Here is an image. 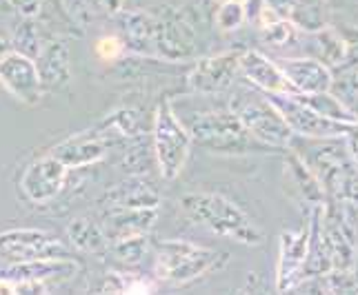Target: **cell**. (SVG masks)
Segmentation results:
<instances>
[{
  "label": "cell",
  "mask_w": 358,
  "mask_h": 295,
  "mask_svg": "<svg viewBox=\"0 0 358 295\" xmlns=\"http://www.w3.org/2000/svg\"><path fill=\"white\" fill-rule=\"evenodd\" d=\"M289 149L299 153L323 184L327 198L358 206V165L348 138H299Z\"/></svg>",
  "instance_id": "2"
},
{
  "label": "cell",
  "mask_w": 358,
  "mask_h": 295,
  "mask_svg": "<svg viewBox=\"0 0 358 295\" xmlns=\"http://www.w3.org/2000/svg\"><path fill=\"white\" fill-rule=\"evenodd\" d=\"M107 251H112V255L120 264L138 266L143 262V257L147 255V251H150V238H147V233H143V236H129V238L112 240Z\"/></svg>",
  "instance_id": "27"
},
{
  "label": "cell",
  "mask_w": 358,
  "mask_h": 295,
  "mask_svg": "<svg viewBox=\"0 0 358 295\" xmlns=\"http://www.w3.org/2000/svg\"><path fill=\"white\" fill-rule=\"evenodd\" d=\"M38 257H71L56 236L41 229H9L0 233V264L27 262Z\"/></svg>",
  "instance_id": "9"
},
{
  "label": "cell",
  "mask_w": 358,
  "mask_h": 295,
  "mask_svg": "<svg viewBox=\"0 0 358 295\" xmlns=\"http://www.w3.org/2000/svg\"><path fill=\"white\" fill-rule=\"evenodd\" d=\"M120 140L122 138H118L116 133H112L101 125V129H96V131H83L63 140L54 146L52 153L60 162H65L69 169H83V167L98 162V160H103L107 151Z\"/></svg>",
  "instance_id": "14"
},
{
  "label": "cell",
  "mask_w": 358,
  "mask_h": 295,
  "mask_svg": "<svg viewBox=\"0 0 358 295\" xmlns=\"http://www.w3.org/2000/svg\"><path fill=\"white\" fill-rule=\"evenodd\" d=\"M67 233H69L71 247H76L78 251L101 253V251L109 249V238H107L103 225L96 222V220H92V218H87V215L71 220Z\"/></svg>",
  "instance_id": "24"
},
{
  "label": "cell",
  "mask_w": 358,
  "mask_h": 295,
  "mask_svg": "<svg viewBox=\"0 0 358 295\" xmlns=\"http://www.w3.org/2000/svg\"><path fill=\"white\" fill-rule=\"evenodd\" d=\"M267 96L276 105L280 116L285 118L292 133L299 138H348V133L354 127L316 114L296 93H267Z\"/></svg>",
  "instance_id": "7"
},
{
  "label": "cell",
  "mask_w": 358,
  "mask_h": 295,
  "mask_svg": "<svg viewBox=\"0 0 358 295\" xmlns=\"http://www.w3.org/2000/svg\"><path fill=\"white\" fill-rule=\"evenodd\" d=\"M296 93H316L334 87V73L318 58H276Z\"/></svg>",
  "instance_id": "19"
},
{
  "label": "cell",
  "mask_w": 358,
  "mask_h": 295,
  "mask_svg": "<svg viewBox=\"0 0 358 295\" xmlns=\"http://www.w3.org/2000/svg\"><path fill=\"white\" fill-rule=\"evenodd\" d=\"M227 100L231 112L243 122V127L261 144L269 149H287L292 144L294 133L267 93L258 91L250 82L234 84Z\"/></svg>",
  "instance_id": "4"
},
{
  "label": "cell",
  "mask_w": 358,
  "mask_h": 295,
  "mask_svg": "<svg viewBox=\"0 0 358 295\" xmlns=\"http://www.w3.org/2000/svg\"><path fill=\"white\" fill-rule=\"evenodd\" d=\"M80 264L73 257H38V260L27 262H7L0 264V278L3 280H27V282H67L73 275H78Z\"/></svg>",
  "instance_id": "16"
},
{
  "label": "cell",
  "mask_w": 358,
  "mask_h": 295,
  "mask_svg": "<svg viewBox=\"0 0 358 295\" xmlns=\"http://www.w3.org/2000/svg\"><path fill=\"white\" fill-rule=\"evenodd\" d=\"M296 3H299V0H265L263 11L256 22L258 29H263L267 24L278 22V20H289L296 9Z\"/></svg>",
  "instance_id": "29"
},
{
  "label": "cell",
  "mask_w": 358,
  "mask_h": 295,
  "mask_svg": "<svg viewBox=\"0 0 358 295\" xmlns=\"http://www.w3.org/2000/svg\"><path fill=\"white\" fill-rule=\"evenodd\" d=\"M227 264V253L207 249L189 240H165L156 247V275L169 285H189Z\"/></svg>",
  "instance_id": "5"
},
{
  "label": "cell",
  "mask_w": 358,
  "mask_h": 295,
  "mask_svg": "<svg viewBox=\"0 0 358 295\" xmlns=\"http://www.w3.org/2000/svg\"><path fill=\"white\" fill-rule=\"evenodd\" d=\"M310 36H312V49L316 54L314 58L325 63L329 69H341L350 60V43L336 29L325 27Z\"/></svg>",
  "instance_id": "23"
},
{
  "label": "cell",
  "mask_w": 358,
  "mask_h": 295,
  "mask_svg": "<svg viewBox=\"0 0 358 295\" xmlns=\"http://www.w3.org/2000/svg\"><path fill=\"white\" fill-rule=\"evenodd\" d=\"M180 209L194 225L209 229L216 236L236 240L241 244H261L263 233L243 209L220 193H187L180 198Z\"/></svg>",
  "instance_id": "3"
},
{
  "label": "cell",
  "mask_w": 358,
  "mask_h": 295,
  "mask_svg": "<svg viewBox=\"0 0 358 295\" xmlns=\"http://www.w3.org/2000/svg\"><path fill=\"white\" fill-rule=\"evenodd\" d=\"M92 3L98 11H105V14H114V16H118L122 9V0H92Z\"/></svg>",
  "instance_id": "34"
},
{
  "label": "cell",
  "mask_w": 358,
  "mask_h": 295,
  "mask_svg": "<svg viewBox=\"0 0 358 295\" xmlns=\"http://www.w3.org/2000/svg\"><path fill=\"white\" fill-rule=\"evenodd\" d=\"M247 22L245 0H220L214 7V24L218 31H236Z\"/></svg>",
  "instance_id": "28"
},
{
  "label": "cell",
  "mask_w": 358,
  "mask_h": 295,
  "mask_svg": "<svg viewBox=\"0 0 358 295\" xmlns=\"http://www.w3.org/2000/svg\"><path fill=\"white\" fill-rule=\"evenodd\" d=\"M310 253V222L299 229H287L278 240L276 289L292 291L303 280V268Z\"/></svg>",
  "instance_id": "15"
},
{
  "label": "cell",
  "mask_w": 358,
  "mask_h": 295,
  "mask_svg": "<svg viewBox=\"0 0 358 295\" xmlns=\"http://www.w3.org/2000/svg\"><path fill=\"white\" fill-rule=\"evenodd\" d=\"M348 144H350V151H352L356 165H358V122L352 127V131L348 133Z\"/></svg>",
  "instance_id": "35"
},
{
  "label": "cell",
  "mask_w": 358,
  "mask_h": 295,
  "mask_svg": "<svg viewBox=\"0 0 358 295\" xmlns=\"http://www.w3.org/2000/svg\"><path fill=\"white\" fill-rule=\"evenodd\" d=\"M305 105H310L316 114L325 116L329 120L343 122V125H356L358 122V114L352 112V109L345 105L338 96L331 93V89L327 91H316V93H296Z\"/></svg>",
  "instance_id": "25"
},
{
  "label": "cell",
  "mask_w": 358,
  "mask_h": 295,
  "mask_svg": "<svg viewBox=\"0 0 358 295\" xmlns=\"http://www.w3.org/2000/svg\"><path fill=\"white\" fill-rule=\"evenodd\" d=\"M9 5L14 7L20 16H24V18H36V16H41L45 0H9Z\"/></svg>",
  "instance_id": "32"
},
{
  "label": "cell",
  "mask_w": 358,
  "mask_h": 295,
  "mask_svg": "<svg viewBox=\"0 0 358 295\" xmlns=\"http://www.w3.org/2000/svg\"><path fill=\"white\" fill-rule=\"evenodd\" d=\"M296 29L305 31L307 36L329 27V5L327 0H299L289 18Z\"/></svg>",
  "instance_id": "26"
},
{
  "label": "cell",
  "mask_w": 358,
  "mask_h": 295,
  "mask_svg": "<svg viewBox=\"0 0 358 295\" xmlns=\"http://www.w3.org/2000/svg\"><path fill=\"white\" fill-rule=\"evenodd\" d=\"M118 36L127 52L138 56H156V16L150 11H120Z\"/></svg>",
  "instance_id": "20"
},
{
  "label": "cell",
  "mask_w": 358,
  "mask_h": 295,
  "mask_svg": "<svg viewBox=\"0 0 358 295\" xmlns=\"http://www.w3.org/2000/svg\"><path fill=\"white\" fill-rule=\"evenodd\" d=\"M241 56L243 49H234V52H223L196 60L187 73L189 93L218 96L229 91L241 76Z\"/></svg>",
  "instance_id": "8"
},
{
  "label": "cell",
  "mask_w": 358,
  "mask_h": 295,
  "mask_svg": "<svg viewBox=\"0 0 358 295\" xmlns=\"http://www.w3.org/2000/svg\"><path fill=\"white\" fill-rule=\"evenodd\" d=\"M341 76H343L345 87H348L350 91H354V93H358V63H352V65L345 63L341 67Z\"/></svg>",
  "instance_id": "33"
},
{
  "label": "cell",
  "mask_w": 358,
  "mask_h": 295,
  "mask_svg": "<svg viewBox=\"0 0 358 295\" xmlns=\"http://www.w3.org/2000/svg\"><path fill=\"white\" fill-rule=\"evenodd\" d=\"M152 144L156 153V167L163 180H176L187 165L194 140L169 100L160 103L154 114Z\"/></svg>",
  "instance_id": "6"
},
{
  "label": "cell",
  "mask_w": 358,
  "mask_h": 295,
  "mask_svg": "<svg viewBox=\"0 0 358 295\" xmlns=\"http://www.w3.org/2000/svg\"><path fill=\"white\" fill-rule=\"evenodd\" d=\"M156 11V56L171 60H187L196 52V29L174 7H158Z\"/></svg>",
  "instance_id": "10"
},
{
  "label": "cell",
  "mask_w": 358,
  "mask_h": 295,
  "mask_svg": "<svg viewBox=\"0 0 358 295\" xmlns=\"http://www.w3.org/2000/svg\"><path fill=\"white\" fill-rule=\"evenodd\" d=\"M220 96L223 93H189L182 96L180 103L169 100L176 116L192 133L194 144L214 153H250L269 149L250 136V131L243 127L238 116L231 112L229 100L227 98L223 100Z\"/></svg>",
  "instance_id": "1"
},
{
  "label": "cell",
  "mask_w": 358,
  "mask_h": 295,
  "mask_svg": "<svg viewBox=\"0 0 358 295\" xmlns=\"http://www.w3.org/2000/svg\"><path fill=\"white\" fill-rule=\"evenodd\" d=\"M282 191H285V195L296 206L303 209L305 215L327 200V193L320 180L316 178V174L289 146H287L285 162H282Z\"/></svg>",
  "instance_id": "13"
},
{
  "label": "cell",
  "mask_w": 358,
  "mask_h": 295,
  "mask_svg": "<svg viewBox=\"0 0 358 295\" xmlns=\"http://www.w3.org/2000/svg\"><path fill=\"white\" fill-rule=\"evenodd\" d=\"M69 167L54 153H47L31 160L24 167L18 187L24 195V200H29L31 204H45L52 202L56 195L65 189Z\"/></svg>",
  "instance_id": "11"
},
{
  "label": "cell",
  "mask_w": 358,
  "mask_h": 295,
  "mask_svg": "<svg viewBox=\"0 0 358 295\" xmlns=\"http://www.w3.org/2000/svg\"><path fill=\"white\" fill-rule=\"evenodd\" d=\"M34 60H36V65H38L45 89H60L71 80L69 47L65 43L47 40Z\"/></svg>",
  "instance_id": "21"
},
{
  "label": "cell",
  "mask_w": 358,
  "mask_h": 295,
  "mask_svg": "<svg viewBox=\"0 0 358 295\" xmlns=\"http://www.w3.org/2000/svg\"><path fill=\"white\" fill-rule=\"evenodd\" d=\"M160 195L143 176H131L107 191V206H158Z\"/></svg>",
  "instance_id": "22"
},
{
  "label": "cell",
  "mask_w": 358,
  "mask_h": 295,
  "mask_svg": "<svg viewBox=\"0 0 358 295\" xmlns=\"http://www.w3.org/2000/svg\"><path fill=\"white\" fill-rule=\"evenodd\" d=\"M156 222V206H107L101 225L109 242L150 233Z\"/></svg>",
  "instance_id": "18"
},
{
  "label": "cell",
  "mask_w": 358,
  "mask_h": 295,
  "mask_svg": "<svg viewBox=\"0 0 358 295\" xmlns=\"http://www.w3.org/2000/svg\"><path fill=\"white\" fill-rule=\"evenodd\" d=\"M263 31V38L265 43H269L271 47H287L296 40V36H299V29H296V24L292 20H278V22H271L267 27L261 29Z\"/></svg>",
  "instance_id": "30"
},
{
  "label": "cell",
  "mask_w": 358,
  "mask_h": 295,
  "mask_svg": "<svg viewBox=\"0 0 358 295\" xmlns=\"http://www.w3.org/2000/svg\"><path fill=\"white\" fill-rule=\"evenodd\" d=\"M241 76L263 93H296L278 60L265 56L258 49H243L241 56Z\"/></svg>",
  "instance_id": "17"
},
{
  "label": "cell",
  "mask_w": 358,
  "mask_h": 295,
  "mask_svg": "<svg viewBox=\"0 0 358 295\" xmlns=\"http://www.w3.org/2000/svg\"><path fill=\"white\" fill-rule=\"evenodd\" d=\"M94 52L98 58L105 60V63H114V60H118L122 54L127 52V47H125V43H122L120 36L114 33V36H101L94 45Z\"/></svg>",
  "instance_id": "31"
},
{
  "label": "cell",
  "mask_w": 358,
  "mask_h": 295,
  "mask_svg": "<svg viewBox=\"0 0 358 295\" xmlns=\"http://www.w3.org/2000/svg\"><path fill=\"white\" fill-rule=\"evenodd\" d=\"M0 84L22 105H38L45 93L36 60L18 49L0 56Z\"/></svg>",
  "instance_id": "12"
}]
</instances>
